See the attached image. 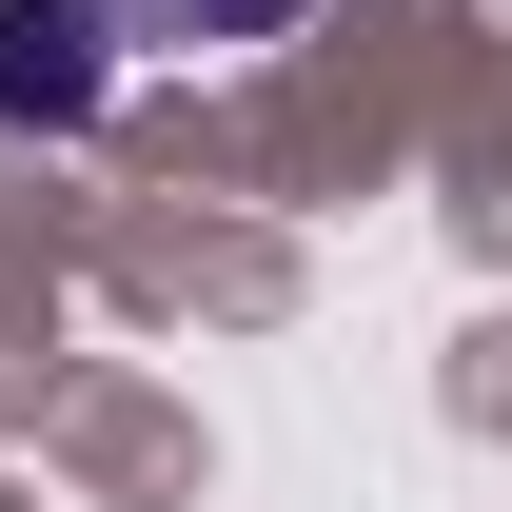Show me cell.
Instances as JSON below:
<instances>
[{"label": "cell", "mask_w": 512, "mask_h": 512, "mask_svg": "<svg viewBox=\"0 0 512 512\" xmlns=\"http://www.w3.org/2000/svg\"><path fill=\"white\" fill-rule=\"evenodd\" d=\"M138 60H256V40H296V0H99Z\"/></svg>", "instance_id": "cell-2"}, {"label": "cell", "mask_w": 512, "mask_h": 512, "mask_svg": "<svg viewBox=\"0 0 512 512\" xmlns=\"http://www.w3.org/2000/svg\"><path fill=\"white\" fill-rule=\"evenodd\" d=\"M99 99H119V20H99V0H0V119L79 138Z\"/></svg>", "instance_id": "cell-1"}]
</instances>
